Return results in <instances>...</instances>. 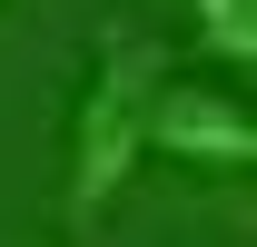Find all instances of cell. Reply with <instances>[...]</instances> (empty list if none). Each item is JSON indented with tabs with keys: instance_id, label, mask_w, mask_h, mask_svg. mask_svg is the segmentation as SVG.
Returning <instances> with one entry per match:
<instances>
[{
	"instance_id": "obj_1",
	"label": "cell",
	"mask_w": 257,
	"mask_h": 247,
	"mask_svg": "<svg viewBox=\"0 0 257 247\" xmlns=\"http://www.w3.org/2000/svg\"><path fill=\"white\" fill-rule=\"evenodd\" d=\"M159 40L149 30H109L99 40V69L89 89H79V119H69V227L79 237H99V217H109V198L128 188V168H139V119H149V89H159Z\"/></svg>"
},
{
	"instance_id": "obj_2",
	"label": "cell",
	"mask_w": 257,
	"mask_h": 247,
	"mask_svg": "<svg viewBox=\"0 0 257 247\" xmlns=\"http://www.w3.org/2000/svg\"><path fill=\"white\" fill-rule=\"evenodd\" d=\"M139 139H149V149H168V158H188V168H247V158H257L247 99H227V89H178L168 69H159V89H149Z\"/></svg>"
},
{
	"instance_id": "obj_3",
	"label": "cell",
	"mask_w": 257,
	"mask_h": 247,
	"mask_svg": "<svg viewBox=\"0 0 257 247\" xmlns=\"http://www.w3.org/2000/svg\"><path fill=\"white\" fill-rule=\"evenodd\" d=\"M188 10H198V40H208L227 69L257 60V0H188Z\"/></svg>"
}]
</instances>
